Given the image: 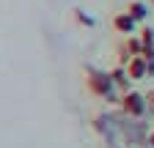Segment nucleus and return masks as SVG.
<instances>
[{"label":"nucleus","instance_id":"1","mask_svg":"<svg viewBox=\"0 0 154 148\" xmlns=\"http://www.w3.org/2000/svg\"><path fill=\"white\" fill-rule=\"evenodd\" d=\"M88 90L99 99L116 102V85L110 80V71H99V69H88V80H85Z\"/></svg>","mask_w":154,"mask_h":148},{"label":"nucleus","instance_id":"2","mask_svg":"<svg viewBox=\"0 0 154 148\" xmlns=\"http://www.w3.org/2000/svg\"><path fill=\"white\" fill-rule=\"evenodd\" d=\"M119 99H121V110H124L129 118H143V113L149 110L146 96H143V93H138V90H124Z\"/></svg>","mask_w":154,"mask_h":148},{"label":"nucleus","instance_id":"3","mask_svg":"<svg viewBox=\"0 0 154 148\" xmlns=\"http://www.w3.org/2000/svg\"><path fill=\"white\" fill-rule=\"evenodd\" d=\"M124 69H127L129 80H146L149 77V63H146L143 55H132V58L124 63Z\"/></svg>","mask_w":154,"mask_h":148},{"label":"nucleus","instance_id":"4","mask_svg":"<svg viewBox=\"0 0 154 148\" xmlns=\"http://www.w3.org/2000/svg\"><path fill=\"white\" fill-rule=\"evenodd\" d=\"M113 28H116V33H121V36H132L135 28H138V22H135L127 11H121V14L113 16Z\"/></svg>","mask_w":154,"mask_h":148},{"label":"nucleus","instance_id":"5","mask_svg":"<svg viewBox=\"0 0 154 148\" xmlns=\"http://www.w3.org/2000/svg\"><path fill=\"white\" fill-rule=\"evenodd\" d=\"M127 14L132 16L135 22H143V19H146V14H149V6L143 3V0H132V3L127 6Z\"/></svg>","mask_w":154,"mask_h":148},{"label":"nucleus","instance_id":"6","mask_svg":"<svg viewBox=\"0 0 154 148\" xmlns=\"http://www.w3.org/2000/svg\"><path fill=\"white\" fill-rule=\"evenodd\" d=\"M110 80H113V85L119 88V90H127V88H129V77H127V69H124V66H116V69L110 71Z\"/></svg>","mask_w":154,"mask_h":148},{"label":"nucleus","instance_id":"7","mask_svg":"<svg viewBox=\"0 0 154 148\" xmlns=\"http://www.w3.org/2000/svg\"><path fill=\"white\" fill-rule=\"evenodd\" d=\"M146 104H149V110H154V90H151V93L146 96Z\"/></svg>","mask_w":154,"mask_h":148},{"label":"nucleus","instance_id":"8","mask_svg":"<svg viewBox=\"0 0 154 148\" xmlns=\"http://www.w3.org/2000/svg\"><path fill=\"white\" fill-rule=\"evenodd\" d=\"M149 143H154V132H151V135H149Z\"/></svg>","mask_w":154,"mask_h":148}]
</instances>
